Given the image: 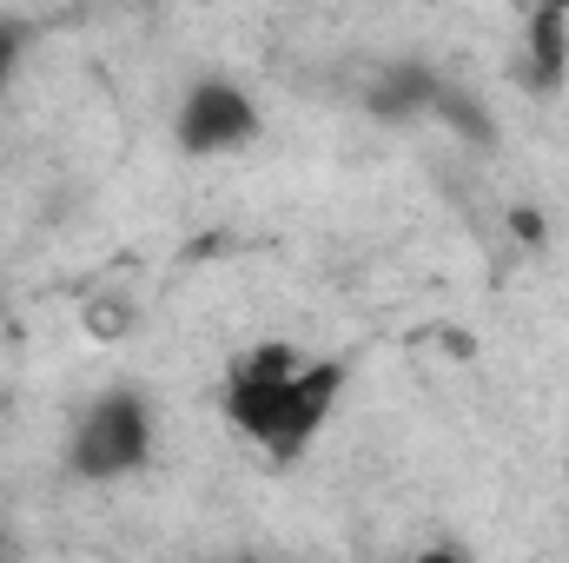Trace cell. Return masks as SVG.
Listing matches in <instances>:
<instances>
[{"label": "cell", "mask_w": 569, "mask_h": 563, "mask_svg": "<svg viewBox=\"0 0 569 563\" xmlns=\"http://www.w3.org/2000/svg\"><path fill=\"white\" fill-rule=\"evenodd\" d=\"M338 392H345V372L331 358H298L291 345H266L239 358V372L226 378V412L272 457H298L325 431Z\"/></svg>", "instance_id": "cell-1"}, {"label": "cell", "mask_w": 569, "mask_h": 563, "mask_svg": "<svg viewBox=\"0 0 569 563\" xmlns=\"http://www.w3.org/2000/svg\"><path fill=\"white\" fill-rule=\"evenodd\" d=\"M146 457H152V405H146L133 385L100 392L73 418V431H67V464L87 484H120V477L140 471Z\"/></svg>", "instance_id": "cell-2"}, {"label": "cell", "mask_w": 569, "mask_h": 563, "mask_svg": "<svg viewBox=\"0 0 569 563\" xmlns=\"http://www.w3.org/2000/svg\"><path fill=\"white\" fill-rule=\"evenodd\" d=\"M172 134H179L186 152H199V159L246 152V146L259 140V100H252L239 80H199V87L179 100Z\"/></svg>", "instance_id": "cell-3"}, {"label": "cell", "mask_w": 569, "mask_h": 563, "mask_svg": "<svg viewBox=\"0 0 569 563\" xmlns=\"http://www.w3.org/2000/svg\"><path fill=\"white\" fill-rule=\"evenodd\" d=\"M523 80H530V93H557L569 80V13L563 7L530 13V27H523Z\"/></svg>", "instance_id": "cell-4"}, {"label": "cell", "mask_w": 569, "mask_h": 563, "mask_svg": "<svg viewBox=\"0 0 569 563\" xmlns=\"http://www.w3.org/2000/svg\"><path fill=\"white\" fill-rule=\"evenodd\" d=\"M13 73H20V27L0 20V93L13 87Z\"/></svg>", "instance_id": "cell-5"}, {"label": "cell", "mask_w": 569, "mask_h": 563, "mask_svg": "<svg viewBox=\"0 0 569 563\" xmlns=\"http://www.w3.org/2000/svg\"><path fill=\"white\" fill-rule=\"evenodd\" d=\"M411 563H470V557H463L457 544H430V551H418Z\"/></svg>", "instance_id": "cell-6"}]
</instances>
